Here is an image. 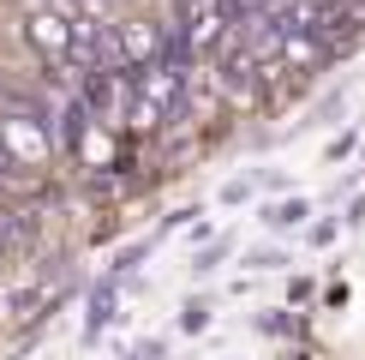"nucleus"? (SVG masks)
<instances>
[{"instance_id": "f257e3e1", "label": "nucleus", "mask_w": 365, "mask_h": 360, "mask_svg": "<svg viewBox=\"0 0 365 360\" xmlns=\"http://www.w3.org/2000/svg\"><path fill=\"white\" fill-rule=\"evenodd\" d=\"M30 42H36L48 60H72V19H60V12H36V19H30Z\"/></svg>"}, {"instance_id": "f03ea898", "label": "nucleus", "mask_w": 365, "mask_h": 360, "mask_svg": "<svg viewBox=\"0 0 365 360\" xmlns=\"http://www.w3.org/2000/svg\"><path fill=\"white\" fill-rule=\"evenodd\" d=\"M114 294H120V282H102V289L90 294V319H84V330H90V336H96V330L114 319Z\"/></svg>"}]
</instances>
